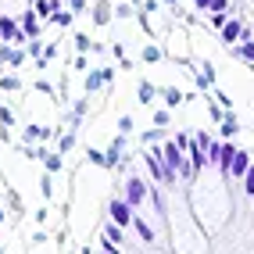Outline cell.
I'll use <instances>...</instances> for the list:
<instances>
[{"label": "cell", "mask_w": 254, "mask_h": 254, "mask_svg": "<svg viewBox=\"0 0 254 254\" xmlns=\"http://www.w3.org/2000/svg\"><path fill=\"white\" fill-rule=\"evenodd\" d=\"M50 136V129L43 126H25V143H36V140H47Z\"/></svg>", "instance_id": "cell-12"}, {"label": "cell", "mask_w": 254, "mask_h": 254, "mask_svg": "<svg viewBox=\"0 0 254 254\" xmlns=\"http://www.w3.org/2000/svg\"><path fill=\"white\" fill-rule=\"evenodd\" d=\"M25 32H22V25L14 22V18H4V14H0V40L4 43H14V40H22Z\"/></svg>", "instance_id": "cell-4"}, {"label": "cell", "mask_w": 254, "mask_h": 254, "mask_svg": "<svg viewBox=\"0 0 254 254\" xmlns=\"http://www.w3.org/2000/svg\"><path fill=\"white\" fill-rule=\"evenodd\" d=\"M240 183H244V193H247V197H254V165L244 172V179H240Z\"/></svg>", "instance_id": "cell-20"}, {"label": "cell", "mask_w": 254, "mask_h": 254, "mask_svg": "<svg viewBox=\"0 0 254 254\" xmlns=\"http://www.w3.org/2000/svg\"><path fill=\"white\" fill-rule=\"evenodd\" d=\"M132 226H136V233H140V240H143V244H154V229H150V226L143 222V218L132 215Z\"/></svg>", "instance_id": "cell-11"}, {"label": "cell", "mask_w": 254, "mask_h": 254, "mask_svg": "<svg viewBox=\"0 0 254 254\" xmlns=\"http://www.w3.org/2000/svg\"><path fill=\"white\" fill-rule=\"evenodd\" d=\"M68 11L79 14V11H86V0H68Z\"/></svg>", "instance_id": "cell-33"}, {"label": "cell", "mask_w": 254, "mask_h": 254, "mask_svg": "<svg viewBox=\"0 0 254 254\" xmlns=\"http://www.w3.org/2000/svg\"><path fill=\"white\" fill-rule=\"evenodd\" d=\"M86 158H90L93 165H100V168H108V158H104V154H100V150H93V147L86 150Z\"/></svg>", "instance_id": "cell-27"}, {"label": "cell", "mask_w": 254, "mask_h": 254, "mask_svg": "<svg viewBox=\"0 0 254 254\" xmlns=\"http://www.w3.org/2000/svg\"><path fill=\"white\" fill-rule=\"evenodd\" d=\"M100 86H108V79H104V72L97 68V72L86 75V93H93V90H100Z\"/></svg>", "instance_id": "cell-13"}, {"label": "cell", "mask_w": 254, "mask_h": 254, "mask_svg": "<svg viewBox=\"0 0 254 254\" xmlns=\"http://www.w3.org/2000/svg\"><path fill=\"white\" fill-rule=\"evenodd\" d=\"M233 132H240V126H236L233 115H226V118H222V136H233Z\"/></svg>", "instance_id": "cell-22"}, {"label": "cell", "mask_w": 254, "mask_h": 254, "mask_svg": "<svg viewBox=\"0 0 254 254\" xmlns=\"http://www.w3.org/2000/svg\"><path fill=\"white\" fill-rule=\"evenodd\" d=\"M0 126H4V129H11V126H14V115H11V108H0Z\"/></svg>", "instance_id": "cell-28"}, {"label": "cell", "mask_w": 254, "mask_h": 254, "mask_svg": "<svg viewBox=\"0 0 254 254\" xmlns=\"http://www.w3.org/2000/svg\"><path fill=\"white\" fill-rule=\"evenodd\" d=\"M154 4H158V0H154Z\"/></svg>", "instance_id": "cell-37"}, {"label": "cell", "mask_w": 254, "mask_h": 254, "mask_svg": "<svg viewBox=\"0 0 254 254\" xmlns=\"http://www.w3.org/2000/svg\"><path fill=\"white\" fill-rule=\"evenodd\" d=\"M233 58H244V61H254V40H244L240 47H233Z\"/></svg>", "instance_id": "cell-14"}, {"label": "cell", "mask_w": 254, "mask_h": 254, "mask_svg": "<svg viewBox=\"0 0 254 254\" xmlns=\"http://www.w3.org/2000/svg\"><path fill=\"white\" fill-rule=\"evenodd\" d=\"M233 158H236V147L233 143H222V158H218V168L229 176V168H233Z\"/></svg>", "instance_id": "cell-9"}, {"label": "cell", "mask_w": 254, "mask_h": 254, "mask_svg": "<svg viewBox=\"0 0 254 254\" xmlns=\"http://www.w3.org/2000/svg\"><path fill=\"white\" fill-rule=\"evenodd\" d=\"M29 54H25V50H11V64H22Z\"/></svg>", "instance_id": "cell-34"}, {"label": "cell", "mask_w": 254, "mask_h": 254, "mask_svg": "<svg viewBox=\"0 0 254 254\" xmlns=\"http://www.w3.org/2000/svg\"><path fill=\"white\" fill-rule=\"evenodd\" d=\"M168 4H179V0H168Z\"/></svg>", "instance_id": "cell-36"}, {"label": "cell", "mask_w": 254, "mask_h": 254, "mask_svg": "<svg viewBox=\"0 0 254 254\" xmlns=\"http://www.w3.org/2000/svg\"><path fill=\"white\" fill-rule=\"evenodd\" d=\"M140 100H143V104L154 100V86H150V82H140Z\"/></svg>", "instance_id": "cell-26"}, {"label": "cell", "mask_w": 254, "mask_h": 254, "mask_svg": "<svg viewBox=\"0 0 254 254\" xmlns=\"http://www.w3.org/2000/svg\"><path fill=\"white\" fill-rule=\"evenodd\" d=\"M165 100L168 104H183V93L179 90H165Z\"/></svg>", "instance_id": "cell-29"}, {"label": "cell", "mask_w": 254, "mask_h": 254, "mask_svg": "<svg viewBox=\"0 0 254 254\" xmlns=\"http://www.w3.org/2000/svg\"><path fill=\"white\" fill-rule=\"evenodd\" d=\"M22 32H25L29 40H36V36H40V14H36V11L22 14Z\"/></svg>", "instance_id": "cell-7"}, {"label": "cell", "mask_w": 254, "mask_h": 254, "mask_svg": "<svg viewBox=\"0 0 254 254\" xmlns=\"http://www.w3.org/2000/svg\"><path fill=\"white\" fill-rule=\"evenodd\" d=\"M204 154H208V165H218V158H222V143H218V140H208Z\"/></svg>", "instance_id": "cell-17"}, {"label": "cell", "mask_w": 254, "mask_h": 254, "mask_svg": "<svg viewBox=\"0 0 254 254\" xmlns=\"http://www.w3.org/2000/svg\"><path fill=\"white\" fill-rule=\"evenodd\" d=\"M208 115H211V122H222V118H226V115H222V108H218V104H208Z\"/></svg>", "instance_id": "cell-31"}, {"label": "cell", "mask_w": 254, "mask_h": 254, "mask_svg": "<svg viewBox=\"0 0 254 254\" xmlns=\"http://www.w3.org/2000/svg\"><path fill=\"white\" fill-rule=\"evenodd\" d=\"M18 86H22L18 75H4V79H0V90H18Z\"/></svg>", "instance_id": "cell-24"}, {"label": "cell", "mask_w": 254, "mask_h": 254, "mask_svg": "<svg viewBox=\"0 0 254 254\" xmlns=\"http://www.w3.org/2000/svg\"><path fill=\"white\" fill-rule=\"evenodd\" d=\"M75 47L86 54V50H93V43H90V36H75Z\"/></svg>", "instance_id": "cell-32"}, {"label": "cell", "mask_w": 254, "mask_h": 254, "mask_svg": "<svg viewBox=\"0 0 254 254\" xmlns=\"http://www.w3.org/2000/svg\"><path fill=\"white\" fill-rule=\"evenodd\" d=\"M93 18H97V25H108V22H111V7H108V0H97V4H93Z\"/></svg>", "instance_id": "cell-10"}, {"label": "cell", "mask_w": 254, "mask_h": 254, "mask_svg": "<svg viewBox=\"0 0 254 254\" xmlns=\"http://www.w3.org/2000/svg\"><path fill=\"white\" fill-rule=\"evenodd\" d=\"M154 126H158V129L168 126V111H158V115H154Z\"/></svg>", "instance_id": "cell-35"}, {"label": "cell", "mask_w": 254, "mask_h": 254, "mask_svg": "<svg viewBox=\"0 0 254 254\" xmlns=\"http://www.w3.org/2000/svg\"><path fill=\"white\" fill-rule=\"evenodd\" d=\"M226 22H229V14H226V11H211V18H208V25H211V29H222Z\"/></svg>", "instance_id": "cell-21"}, {"label": "cell", "mask_w": 254, "mask_h": 254, "mask_svg": "<svg viewBox=\"0 0 254 254\" xmlns=\"http://www.w3.org/2000/svg\"><path fill=\"white\" fill-rule=\"evenodd\" d=\"M118 132H132V118H129V115L118 118Z\"/></svg>", "instance_id": "cell-30"}, {"label": "cell", "mask_w": 254, "mask_h": 254, "mask_svg": "<svg viewBox=\"0 0 254 254\" xmlns=\"http://www.w3.org/2000/svg\"><path fill=\"white\" fill-rule=\"evenodd\" d=\"M111 222H118V226H132V204L129 200H111Z\"/></svg>", "instance_id": "cell-3"}, {"label": "cell", "mask_w": 254, "mask_h": 254, "mask_svg": "<svg viewBox=\"0 0 254 254\" xmlns=\"http://www.w3.org/2000/svg\"><path fill=\"white\" fill-rule=\"evenodd\" d=\"M122 143H126V136H118L115 143H111V150H108V168H122Z\"/></svg>", "instance_id": "cell-8"}, {"label": "cell", "mask_w": 254, "mask_h": 254, "mask_svg": "<svg viewBox=\"0 0 254 254\" xmlns=\"http://www.w3.org/2000/svg\"><path fill=\"white\" fill-rule=\"evenodd\" d=\"M72 147H75V136H72V132H64V136L58 140V150H61V154H68Z\"/></svg>", "instance_id": "cell-23"}, {"label": "cell", "mask_w": 254, "mask_h": 254, "mask_svg": "<svg viewBox=\"0 0 254 254\" xmlns=\"http://www.w3.org/2000/svg\"><path fill=\"white\" fill-rule=\"evenodd\" d=\"M218 32H222V43H229V47H233V43H240V40H251V32L244 29V22H240V18H229Z\"/></svg>", "instance_id": "cell-2"}, {"label": "cell", "mask_w": 254, "mask_h": 254, "mask_svg": "<svg viewBox=\"0 0 254 254\" xmlns=\"http://www.w3.org/2000/svg\"><path fill=\"white\" fill-rule=\"evenodd\" d=\"M200 11H226V0H197Z\"/></svg>", "instance_id": "cell-19"}, {"label": "cell", "mask_w": 254, "mask_h": 254, "mask_svg": "<svg viewBox=\"0 0 254 254\" xmlns=\"http://www.w3.org/2000/svg\"><path fill=\"white\" fill-rule=\"evenodd\" d=\"M247 168H251V154L236 147V158H233V168H229V176H233V179H244V172H247Z\"/></svg>", "instance_id": "cell-6"}, {"label": "cell", "mask_w": 254, "mask_h": 254, "mask_svg": "<svg viewBox=\"0 0 254 254\" xmlns=\"http://www.w3.org/2000/svg\"><path fill=\"white\" fill-rule=\"evenodd\" d=\"M161 58H165L161 47H147V50H143V61H161Z\"/></svg>", "instance_id": "cell-25"}, {"label": "cell", "mask_w": 254, "mask_h": 254, "mask_svg": "<svg viewBox=\"0 0 254 254\" xmlns=\"http://www.w3.org/2000/svg\"><path fill=\"white\" fill-rule=\"evenodd\" d=\"M50 22H54V25H61V29H64V25H68V22H72V11H61V7H54V14H50Z\"/></svg>", "instance_id": "cell-18"}, {"label": "cell", "mask_w": 254, "mask_h": 254, "mask_svg": "<svg viewBox=\"0 0 254 254\" xmlns=\"http://www.w3.org/2000/svg\"><path fill=\"white\" fill-rule=\"evenodd\" d=\"M143 165H147V172L154 176V183H165V186H172V183H176L172 176H168V168H165V154H161L158 147L143 154Z\"/></svg>", "instance_id": "cell-1"}, {"label": "cell", "mask_w": 254, "mask_h": 254, "mask_svg": "<svg viewBox=\"0 0 254 254\" xmlns=\"http://www.w3.org/2000/svg\"><path fill=\"white\" fill-rule=\"evenodd\" d=\"M43 165H47V172L54 176V172H61V168H64V158H61V154H43Z\"/></svg>", "instance_id": "cell-16"}, {"label": "cell", "mask_w": 254, "mask_h": 254, "mask_svg": "<svg viewBox=\"0 0 254 254\" xmlns=\"http://www.w3.org/2000/svg\"><path fill=\"white\" fill-rule=\"evenodd\" d=\"M143 197H147V183H140V179H129V183H126V200H129L132 208H136Z\"/></svg>", "instance_id": "cell-5"}, {"label": "cell", "mask_w": 254, "mask_h": 254, "mask_svg": "<svg viewBox=\"0 0 254 254\" xmlns=\"http://www.w3.org/2000/svg\"><path fill=\"white\" fill-rule=\"evenodd\" d=\"M54 7H58V0H36V4H32V11H36L40 18H50V14H54Z\"/></svg>", "instance_id": "cell-15"}]
</instances>
